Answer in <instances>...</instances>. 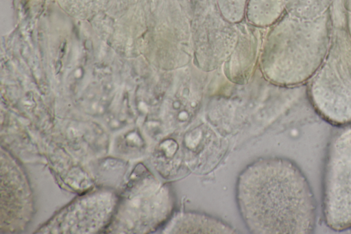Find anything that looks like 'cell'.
<instances>
[{"instance_id": "6da1fadb", "label": "cell", "mask_w": 351, "mask_h": 234, "mask_svg": "<svg viewBox=\"0 0 351 234\" xmlns=\"http://www.w3.org/2000/svg\"><path fill=\"white\" fill-rule=\"evenodd\" d=\"M236 198L241 218L252 233L310 234L317 204L302 171L292 161L260 159L239 174Z\"/></svg>"}, {"instance_id": "277c9868", "label": "cell", "mask_w": 351, "mask_h": 234, "mask_svg": "<svg viewBox=\"0 0 351 234\" xmlns=\"http://www.w3.org/2000/svg\"><path fill=\"white\" fill-rule=\"evenodd\" d=\"M322 213L335 231L351 228V126L332 132L326 148L322 175Z\"/></svg>"}, {"instance_id": "8992f818", "label": "cell", "mask_w": 351, "mask_h": 234, "mask_svg": "<svg viewBox=\"0 0 351 234\" xmlns=\"http://www.w3.org/2000/svg\"><path fill=\"white\" fill-rule=\"evenodd\" d=\"M161 233L166 234L237 233L232 226L216 218L191 211H180L172 214L161 228Z\"/></svg>"}, {"instance_id": "52a82bcc", "label": "cell", "mask_w": 351, "mask_h": 234, "mask_svg": "<svg viewBox=\"0 0 351 234\" xmlns=\"http://www.w3.org/2000/svg\"><path fill=\"white\" fill-rule=\"evenodd\" d=\"M280 7V0H250L247 12L248 19L256 25H268L277 19Z\"/></svg>"}, {"instance_id": "5b68a950", "label": "cell", "mask_w": 351, "mask_h": 234, "mask_svg": "<svg viewBox=\"0 0 351 234\" xmlns=\"http://www.w3.org/2000/svg\"><path fill=\"white\" fill-rule=\"evenodd\" d=\"M138 192L132 198V217L134 231L138 233L154 231L172 215L173 198L170 189L149 172L140 179Z\"/></svg>"}, {"instance_id": "ba28073f", "label": "cell", "mask_w": 351, "mask_h": 234, "mask_svg": "<svg viewBox=\"0 0 351 234\" xmlns=\"http://www.w3.org/2000/svg\"><path fill=\"white\" fill-rule=\"evenodd\" d=\"M223 16L232 22L242 19L246 0H219Z\"/></svg>"}, {"instance_id": "7a4b0ae2", "label": "cell", "mask_w": 351, "mask_h": 234, "mask_svg": "<svg viewBox=\"0 0 351 234\" xmlns=\"http://www.w3.org/2000/svg\"><path fill=\"white\" fill-rule=\"evenodd\" d=\"M325 29L304 25L279 27L268 36L262 56L265 76L281 85H294L311 78L328 49Z\"/></svg>"}, {"instance_id": "3957f363", "label": "cell", "mask_w": 351, "mask_h": 234, "mask_svg": "<svg viewBox=\"0 0 351 234\" xmlns=\"http://www.w3.org/2000/svg\"><path fill=\"white\" fill-rule=\"evenodd\" d=\"M312 104L335 125L351 123V45L340 37L328 51L309 89Z\"/></svg>"}]
</instances>
